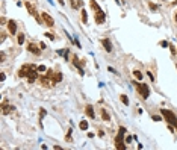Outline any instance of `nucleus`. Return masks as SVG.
<instances>
[{"instance_id":"nucleus-1","label":"nucleus","mask_w":177,"mask_h":150,"mask_svg":"<svg viewBox=\"0 0 177 150\" xmlns=\"http://www.w3.org/2000/svg\"><path fill=\"white\" fill-rule=\"evenodd\" d=\"M91 6H92V9H94L95 23H97V24H103V23H105V18H106L105 12L100 9V6H98V3L95 2V0H91Z\"/></svg>"},{"instance_id":"nucleus-2","label":"nucleus","mask_w":177,"mask_h":150,"mask_svg":"<svg viewBox=\"0 0 177 150\" xmlns=\"http://www.w3.org/2000/svg\"><path fill=\"white\" fill-rule=\"evenodd\" d=\"M120 133L117 135V140H115V147H117L118 150H124L126 149V144H124V140H123V137H124L126 133V127H120Z\"/></svg>"},{"instance_id":"nucleus-3","label":"nucleus","mask_w":177,"mask_h":150,"mask_svg":"<svg viewBox=\"0 0 177 150\" xmlns=\"http://www.w3.org/2000/svg\"><path fill=\"white\" fill-rule=\"evenodd\" d=\"M160 114H162V115L165 117V120H167L168 123L173 124V126L176 127V129H177V117L173 114L171 111H168V109H162V111H160Z\"/></svg>"},{"instance_id":"nucleus-4","label":"nucleus","mask_w":177,"mask_h":150,"mask_svg":"<svg viewBox=\"0 0 177 150\" xmlns=\"http://www.w3.org/2000/svg\"><path fill=\"white\" fill-rule=\"evenodd\" d=\"M133 84L136 85L138 91H139V94L144 97V99H148V96H150V89H148V87L145 85V84H138V82H133Z\"/></svg>"},{"instance_id":"nucleus-5","label":"nucleus","mask_w":177,"mask_h":150,"mask_svg":"<svg viewBox=\"0 0 177 150\" xmlns=\"http://www.w3.org/2000/svg\"><path fill=\"white\" fill-rule=\"evenodd\" d=\"M33 68H36L35 65H32V64H24V65H23L21 68H20L18 76H20V77H27V74H29L30 71H32Z\"/></svg>"},{"instance_id":"nucleus-6","label":"nucleus","mask_w":177,"mask_h":150,"mask_svg":"<svg viewBox=\"0 0 177 150\" xmlns=\"http://www.w3.org/2000/svg\"><path fill=\"white\" fill-rule=\"evenodd\" d=\"M45 76H49L52 80H53V84H59L61 80H62V74H61L59 71H53V70H47V74Z\"/></svg>"},{"instance_id":"nucleus-7","label":"nucleus","mask_w":177,"mask_h":150,"mask_svg":"<svg viewBox=\"0 0 177 150\" xmlns=\"http://www.w3.org/2000/svg\"><path fill=\"white\" fill-rule=\"evenodd\" d=\"M41 18H43V21H44V24H47L49 27H52L53 24H55V20H53L47 12H43V15H41Z\"/></svg>"},{"instance_id":"nucleus-8","label":"nucleus","mask_w":177,"mask_h":150,"mask_svg":"<svg viewBox=\"0 0 177 150\" xmlns=\"http://www.w3.org/2000/svg\"><path fill=\"white\" fill-rule=\"evenodd\" d=\"M36 70H38V68H33L32 71H30V73L27 74V80H29V84H33V82L38 79V73H36Z\"/></svg>"},{"instance_id":"nucleus-9","label":"nucleus","mask_w":177,"mask_h":150,"mask_svg":"<svg viewBox=\"0 0 177 150\" xmlns=\"http://www.w3.org/2000/svg\"><path fill=\"white\" fill-rule=\"evenodd\" d=\"M41 85L43 87H52V85H55V84H53V80L49 77V76H44V77H41Z\"/></svg>"},{"instance_id":"nucleus-10","label":"nucleus","mask_w":177,"mask_h":150,"mask_svg":"<svg viewBox=\"0 0 177 150\" xmlns=\"http://www.w3.org/2000/svg\"><path fill=\"white\" fill-rule=\"evenodd\" d=\"M70 5H71L73 9H80L83 6V2L82 0H70Z\"/></svg>"},{"instance_id":"nucleus-11","label":"nucleus","mask_w":177,"mask_h":150,"mask_svg":"<svg viewBox=\"0 0 177 150\" xmlns=\"http://www.w3.org/2000/svg\"><path fill=\"white\" fill-rule=\"evenodd\" d=\"M8 29H9L11 35H15V32H17V24H15V21H14V20L8 21Z\"/></svg>"},{"instance_id":"nucleus-12","label":"nucleus","mask_w":177,"mask_h":150,"mask_svg":"<svg viewBox=\"0 0 177 150\" xmlns=\"http://www.w3.org/2000/svg\"><path fill=\"white\" fill-rule=\"evenodd\" d=\"M14 111V106H11V105H8V103H3L2 105V114H9V112Z\"/></svg>"},{"instance_id":"nucleus-13","label":"nucleus","mask_w":177,"mask_h":150,"mask_svg":"<svg viewBox=\"0 0 177 150\" xmlns=\"http://www.w3.org/2000/svg\"><path fill=\"white\" fill-rule=\"evenodd\" d=\"M86 115H88L89 118H95V112H94V108H92L91 105H88V106H86Z\"/></svg>"},{"instance_id":"nucleus-14","label":"nucleus","mask_w":177,"mask_h":150,"mask_svg":"<svg viewBox=\"0 0 177 150\" xmlns=\"http://www.w3.org/2000/svg\"><path fill=\"white\" fill-rule=\"evenodd\" d=\"M26 9L29 11V14H30V15H36V11H35V8H33V5H32V3L26 2Z\"/></svg>"},{"instance_id":"nucleus-15","label":"nucleus","mask_w":177,"mask_h":150,"mask_svg":"<svg viewBox=\"0 0 177 150\" xmlns=\"http://www.w3.org/2000/svg\"><path fill=\"white\" fill-rule=\"evenodd\" d=\"M73 64H74L76 67H77L79 73H80V74H83V67H82V64L79 62V59H77V58H74V59H73Z\"/></svg>"},{"instance_id":"nucleus-16","label":"nucleus","mask_w":177,"mask_h":150,"mask_svg":"<svg viewBox=\"0 0 177 150\" xmlns=\"http://www.w3.org/2000/svg\"><path fill=\"white\" fill-rule=\"evenodd\" d=\"M27 49H29V52H32V53H35V55H40V49H38L35 44H29L27 46Z\"/></svg>"},{"instance_id":"nucleus-17","label":"nucleus","mask_w":177,"mask_h":150,"mask_svg":"<svg viewBox=\"0 0 177 150\" xmlns=\"http://www.w3.org/2000/svg\"><path fill=\"white\" fill-rule=\"evenodd\" d=\"M102 43H103V46H105V49H106L107 52H112V44H111L109 40H103Z\"/></svg>"},{"instance_id":"nucleus-18","label":"nucleus","mask_w":177,"mask_h":150,"mask_svg":"<svg viewBox=\"0 0 177 150\" xmlns=\"http://www.w3.org/2000/svg\"><path fill=\"white\" fill-rule=\"evenodd\" d=\"M79 127H80L82 130H86L88 129V121H86V120H82L80 124H79Z\"/></svg>"},{"instance_id":"nucleus-19","label":"nucleus","mask_w":177,"mask_h":150,"mask_svg":"<svg viewBox=\"0 0 177 150\" xmlns=\"http://www.w3.org/2000/svg\"><path fill=\"white\" fill-rule=\"evenodd\" d=\"M133 74H135V77H136L138 80H141V79L144 77V74H142L139 70H135V71H133Z\"/></svg>"},{"instance_id":"nucleus-20","label":"nucleus","mask_w":177,"mask_h":150,"mask_svg":"<svg viewBox=\"0 0 177 150\" xmlns=\"http://www.w3.org/2000/svg\"><path fill=\"white\" fill-rule=\"evenodd\" d=\"M102 117H103V120H105V121H109V114H107V112L105 111V109H102Z\"/></svg>"},{"instance_id":"nucleus-21","label":"nucleus","mask_w":177,"mask_h":150,"mask_svg":"<svg viewBox=\"0 0 177 150\" xmlns=\"http://www.w3.org/2000/svg\"><path fill=\"white\" fill-rule=\"evenodd\" d=\"M82 21H83V23H88V15H86V11L85 9L82 11Z\"/></svg>"},{"instance_id":"nucleus-22","label":"nucleus","mask_w":177,"mask_h":150,"mask_svg":"<svg viewBox=\"0 0 177 150\" xmlns=\"http://www.w3.org/2000/svg\"><path fill=\"white\" fill-rule=\"evenodd\" d=\"M121 102H123V103H124L126 106H127V105H129V99H127V96H124V94H123V96H121Z\"/></svg>"},{"instance_id":"nucleus-23","label":"nucleus","mask_w":177,"mask_h":150,"mask_svg":"<svg viewBox=\"0 0 177 150\" xmlns=\"http://www.w3.org/2000/svg\"><path fill=\"white\" fill-rule=\"evenodd\" d=\"M148 8H150V9H151V11H157V6H156V5H155V3H151V2H150V3H148Z\"/></svg>"},{"instance_id":"nucleus-24","label":"nucleus","mask_w":177,"mask_h":150,"mask_svg":"<svg viewBox=\"0 0 177 150\" xmlns=\"http://www.w3.org/2000/svg\"><path fill=\"white\" fill-rule=\"evenodd\" d=\"M23 43H24V35H18V44H23Z\"/></svg>"},{"instance_id":"nucleus-25","label":"nucleus","mask_w":177,"mask_h":150,"mask_svg":"<svg viewBox=\"0 0 177 150\" xmlns=\"http://www.w3.org/2000/svg\"><path fill=\"white\" fill-rule=\"evenodd\" d=\"M45 36H49V40H52V41H55V36H53V33L47 32V33H45Z\"/></svg>"},{"instance_id":"nucleus-26","label":"nucleus","mask_w":177,"mask_h":150,"mask_svg":"<svg viewBox=\"0 0 177 150\" xmlns=\"http://www.w3.org/2000/svg\"><path fill=\"white\" fill-rule=\"evenodd\" d=\"M36 68H38V71H45V67L44 65H38Z\"/></svg>"},{"instance_id":"nucleus-27","label":"nucleus","mask_w":177,"mask_h":150,"mask_svg":"<svg viewBox=\"0 0 177 150\" xmlns=\"http://www.w3.org/2000/svg\"><path fill=\"white\" fill-rule=\"evenodd\" d=\"M153 120H155V121H159L160 117H159V115H153Z\"/></svg>"},{"instance_id":"nucleus-28","label":"nucleus","mask_w":177,"mask_h":150,"mask_svg":"<svg viewBox=\"0 0 177 150\" xmlns=\"http://www.w3.org/2000/svg\"><path fill=\"white\" fill-rule=\"evenodd\" d=\"M5 77H6V76H5V73H2V74H0V80H2V82L5 80Z\"/></svg>"},{"instance_id":"nucleus-29","label":"nucleus","mask_w":177,"mask_h":150,"mask_svg":"<svg viewBox=\"0 0 177 150\" xmlns=\"http://www.w3.org/2000/svg\"><path fill=\"white\" fill-rule=\"evenodd\" d=\"M0 58H2V59H0V61H5V53H3V52H2V53H0Z\"/></svg>"},{"instance_id":"nucleus-30","label":"nucleus","mask_w":177,"mask_h":150,"mask_svg":"<svg viewBox=\"0 0 177 150\" xmlns=\"http://www.w3.org/2000/svg\"><path fill=\"white\" fill-rule=\"evenodd\" d=\"M40 49H45V44L44 43H40Z\"/></svg>"},{"instance_id":"nucleus-31","label":"nucleus","mask_w":177,"mask_h":150,"mask_svg":"<svg viewBox=\"0 0 177 150\" xmlns=\"http://www.w3.org/2000/svg\"><path fill=\"white\" fill-rule=\"evenodd\" d=\"M58 2H59V5H64V0H58Z\"/></svg>"},{"instance_id":"nucleus-32","label":"nucleus","mask_w":177,"mask_h":150,"mask_svg":"<svg viewBox=\"0 0 177 150\" xmlns=\"http://www.w3.org/2000/svg\"><path fill=\"white\" fill-rule=\"evenodd\" d=\"M174 5H177V0H176V2H174Z\"/></svg>"},{"instance_id":"nucleus-33","label":"nucleus","mask_w":177,"mask_h":150,"mask_svg":"<svg viewBox=\"0 0 177 150\" xmlns=\"http://www.w3.org/2000/svg\"><path fill=\"white\" fill-rule=\"evenodd\" d=\"M176 21H177V14H176Z\"/></svg>"}]
</instances>
